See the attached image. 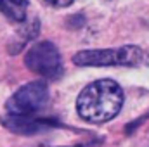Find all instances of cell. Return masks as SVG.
I'll return each mask as SVG.
<instances>
[{"label":"cell","mask_w":149,"mask_h":147,"mask_svg":"<svg viewBox=\"0 0 149 147\" xmlns=\"http://www.w3.org/2000/svg\"><path fill=\"white\" fill-rule=\"evenodd\" d=\"M123 106V90L113 80H97L85 87L76 101L78 114L88 123H106Z\"/></svg>","instance_id":"obj_1"},{"label":"cell","mask_w":149,"mask_h":147,"mask_svg":"<svg viewBox=\"0 0 149 147\" xmlns=\"http://www.w3.org/2000/svg\"><path fill=\"white\" fill-rule=\"evenodd\" d=\"M146 54L137 45H123L120 49L106 50H81L73 57L78 66H139Z\"/></svg>","instance_id":"obj_2"},{"label":"cell","mask_w":149,"mask_h":147,"mask_svg":"<svg viewBox=\"0 0 149 147\" xmlns=\"http://www.w3.org/2000/svg\"><path fill=\"white\" fill-rule=\"evenodd\" d=\"M47 85L43 81H31L12 94L5 104V111L10 116H33L47 106Z\"/></svg>","instance_id":"obj_3"},{"label":"cell","mask_w":149,"mask_h":147,"mask_svg":"<svg viewBox=\"0 0 149 147\" xmlns=\"http://www.w3.org/2000/svg\"><path fill=\"white\" fill-rule=\"evenodd\" d=\"M24 64L30 71L49 80H56L63 74V61L57 47L50 42L35 43L24 57Z\"/></svg>","instance_id":"obj_4"},{"label":"cell","mask_w":149,"mask_h":147,"mask_svg":"<svg viewBox=\"0 0 149 147\" xmlns=\"http://www.w3.org/2000/svg\"><path fill=\"white\" fill-rule=\"evenodd\" d=\"M3 125L17 133H35V132H42V130L49 128V121L40 119L37 116H10V114H7L3 119Z\"/></svg>","instance_id":"obj_5"},{"label":"cell","mask_w":149,"mask_h":147,"mask_svg":"<svg viewBox=\"0 0 149 147\" xmlns=\"http://www.w3.org/2000/svg\"><path fill=\"white\" fill-rule=\"evenodd\" d=\"M26 5H28V0H0V10L10 21H16V23L24 21Z\"/></svg>","instance_id":"obj_6"},{"label":"cell","mask_w":149,"mask_h":147,"mask_svg":"<svg viewBox=\"0 0 149 147\" xmlns=\"http://www.w3.org/2000/svg\"><path fill=\"white\" fill-rule=\"evenodd\" d=\"M45 2L52 7H68L73 3V0H45Z\"/></svg>","instance_id":"obj_7"}]
</instances>
